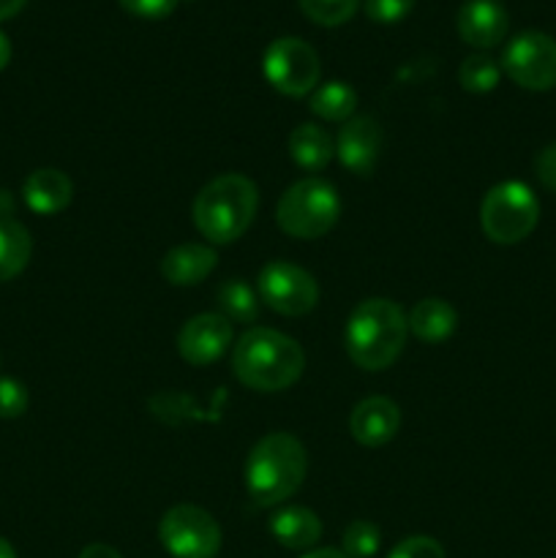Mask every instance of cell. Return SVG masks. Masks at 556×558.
Instances as JSON below:
<instances>
[{"label":"cell","instance_id":"cell-1","mask_svg":"<svg viewBox=\"0 0 556 558\" xmlns=\"http://www.w3.org/2000/svg\"><path fill=\"white\" fill-rule=\"evenodd\" d=\"M305 354L294 338L270 327H254L234 343L232 371L256 392H281L303 376Z\"/></svg>","mask_w":556,"mask_h":558},{"label":"cell","instance_id":"cell-2","mask_svg":"<svg viewBox=\"0 0 556 558\" xmlns=\"http://www.w3.org/2000/svg\"><path fill=\"white\" fill-rule=\"evenodd\" d=\"M407 336L409 325L401 305L385 298H371L363 300L349 316L343 347L358 368L376 374L396 363L407 347Z\"/></svg>","mask_w":556,"mask_h":558},{"label":"cell","instance_id":"cell-3","mask_svg":"<svg viewBox=\"0 0 556 558\" xmlns=\"http://www.w3.org/2000/svg\"><path fill=\"white\" fill-rule=\"evenodd\" d=\"M309 469L305 447L292 434H267L251 447L245 461V488L256 507H278L300 490Z\"/></svg>","mask_w":556,"mask_h":558},{"label":"cell","instance_id":"cell-4","mask_svg":"<svg viewBox=\"0 0 556 558\" xmlns=\"http://www.w3.org/2000/svg\"><path fill=\"white\" fill-rule=\"evenodd\" d=\"M259 207V191L245 174L227 172L213 178L196 194L191 216L202 238L213 245H229L249 232Z\"/></svg>","mask_w":556,"mask_h":558},{"label":"cell","instance_id":"cell-5","mask_svg":"<svg viewBox=\"0 0 556 558\" xmlns=\"http://www.w3.org/2000/svg\"><path fill=\"white\" fill-rule=\"evenodd\" d=\"M341 218V196L327 180L305 178L289 185L276 205L281 232L294 240H319Z\"/></svg>","mask_w":556,"mask_h":558},{"label":"cell","instance_id":"cell-6","mask_svg":"<svg viewBox=\"0 0 556 558\" xmlns=\"http://www.w3.org/2000/svg\"><path fill=\"white\" fill-rule=\"evenodd\" d=\"M540 202L527 183L507 180L494 185L480 205V227L491 243L516 245L534 232Z\"/></svg>","mask_w":556,"mask_h":558},{"label":"cell","instance_id":"cell-7","mask_svg":"<svg viewBox=\"0 0 556 558\" xmlns=\"http://www.w3.org/2000/svg\"><path fill=\"white\" fill-rule=\"evenodd\" d=\"M158 539L172 558H216L221 550V526L196 505H174L158 523Z\"/></svg>","mask_w":556,"mask_h":558},{"label":"cell","instance_id":"cell-8","mask_svg":"<svg viewBox=\"0 0 556 558\" xmlns=\"http://www.w3.org/2000/svg\"><path fill=\"white\" fill-rule=\"evenodd\" d=\"M256 294L270 311L281 316H303L319 303V283L292 262H267L256 278Z\"/></svg>","mask_w":556,"mask_h":558},{"label":"cell","instance_id":"cell-9","mask_svg":"<svg viewBox=\"0 0 556 558\" xmlns=\"http://www.w3.org/2000/svg\"><path fill=\"white\" fill-rule=\"evenodd\" d=\"M501 69L523 90H551L556 87V38L543 31L518 33L505 47Z\"/></svg>","mask_w":556,"mask_h":558},{"label":"cell","instance_id":"cell-10","mask_svg":"<svg viewBox=\"0 0 556 558\" xmlns=\"http://www.w3.org/2000/svg\"><path fill=\"white\" fill-rule=\"evenodd\" d=\"M322 63L316 49L298 36H283L267 47L265 76L278 93L300 98L319 82Z\"/></svg>","mask_w":556,"mask_h":558},{"label":"cell","instance_id":"cell-11","mask_svg":"<svg viewBox=\"0 0 556 558\" xmlns=\"http://www.w3.org/2000/svg\"><path fill=\"white\" fill-rule=\"evenodd\" d=\"M232 347V322L221 314L191 316L178 336V352L189 365H210L227 354Z\"/></svg>","mask_w":556,"mask_h":558},{"label":"cell","instance_id":"cell-12","mask_svg":"<svg viewBox=\"0 0 556 558\" xmlns=\"http://www.w3.org/2000/svg\"><path fill=\"white\" fill-rule=\"evenodd\" d=\"M382 125L379 120L371 114H360V118L347 120L336 136V156L343 167L352 174L368 178L376 169L382 153Z\"/></svg>","mask_w":556,"mask_h":558},{"label":"cell","instance_id":"cell-13","mask_svg":"<svg viewBox=\"0 0 556 558\" xmlns=\"http://www.w3.org/2000/svg\"><path fill=\"white\" fill-rule=\"evenodd\" d=\"M401 428V409L385 396H371L360 401L349 414V434L363 447H385L396 439Z\"/></svg>","mask_w":556,"mask_h":558},{"label":"cell","instance_id":"cell-14","mask_svg":"<svg viewBox=\"0 0 556 558\" xmlns=\"http://www.w3.org/2000/svg\"><path fill=\"white\" fill-rule=\"evenodd\" d=\"M456 25L463 41L478 49H491L510 31V16L499 0H463Z\"/></svg>","mask_w":556,"mask_h":558},{"label":"cell","instance_id":"cell-15","mask_svg":"<svg viewBox=\"0 0 556 558\" xmlns=\"http://www.w3.org/2000/svg\"><path fill=\"white\" fill-rule=\"evenodd\" d=\"M22 196H25V205L38 216H58L74 199V185H71L65 172L44 167L27 174L25 185H22Z\"/></svg>","mask_w":556,"mask_h":558},{"label":"cell","instance_id":"cell-16","mask_svg":"<svg viewBox=\"0 0 556 558\" xmlns=\"http://www.w3.org/2000/svg\"><path fill=\"white\" fill-rule=\"evenodd\" d=\"M216 265L218 256L210 245L183 243L164 254L161 276L172 287H196L216 270Z\"/></svg>","mask_w":556,"mask_h":558},{"label":"cell","instance_id":"cell-17","mask_svg":"<svg viewBox=\"0 0 556 558\" xmlns=\"http://www.w3.org/2000/svg\"><path fill=\"white\" fill-rule=\"evenodd\" d=\"M270 534L289 550H314L322 539V521L309 507H281L273 512Z\"/></svg>","mask_w":556,"mask_h":558},{"label":"cell","instance_id":"cell-18","mask_svg":"<svg viewBox=\"0 0 556 558\" xmlns=\"http://www.w3.org/2000/svg\"><path fill=\"white\" fill-rule=\"evenodd\" d=\"M409 332L423 343H442L456 332L458 314L447 300L425 298L412 305L407 316Z\"/></svg>","mask_w":556,"mask_h":558},{"label":"cell","instance_id":"cell-19","mask_svg":"<svg viewBox=\"0 0 556 558\" xmlns=\"http://www.w3.org/2000/svg\"><path fill=\"white\" fill-rule=\"evenodd\" d=\"M289 156L305 172H322L336 156V142L319 125L303 123L289 136Z\"/></svg>","mask_w":556,"mask_h":558},{"label":"cell","instance_id":"cell-20","mask_svg":"<svg viewBox=\"0 0 556 558\" xmlns=\"http://www.w3.org/2000/svg\"><path fill=\"white\" fill-rule=\"evenodd\" d=\"M31 232L14 218H0V283L20 276L31 262Z\"/></svg>","mask_w":556,"mask_h":558},{"label":"cell","instance_id":"cell-21","mask_svg":"<svg viewBox=\"0 0 556 558\" xmlns=\"http://www.w3.org/2000/svg\"><path fill=\"white\" fill-rule=\"evenodd\" d=\"M216 303L223 319L240 322V325H254L259 319L262 300L243 278H227L221 287L216 289Z\"/></svg>","mask_w":556,"mask_h":558},{"label":"cell","instance_id":"cell-22","mask_svg":"<svg viewBox=\"0 0 556 558\" xmlns=\"http://www.w3.org/2000/svg\"><path fill=\"white\" fill-rule=\"evenodd\" d=\"M354 109H358V93L347 82H325L311 96V112L327 123H347L352 120Z\"/></svg>","mask_w":556,"mask_h":558},{"label":"cell","instance_id":"cell-23","mask_svg":"<svg viewBox=\"0 0 556 558\" xmlns=\"http://www.w3.org/2000/svg\"><path fill=\"white\" fill-rule=\"evenodd\" d=\"M501 69L496 65L494 58L483 52L469 54L467 60L458 69V82L467 93H491L496 85H499Z\"/></svg>","mask_w":556,"mask_h":558},{"label":"cell","instance_id":"cell-24","mask_svg":"<svg viewBox=\"0 0 556 558\" xmlns=\"http://www.w3.org/2000/svg\"><path fill=\"white\" fill-rule=\"evenodd\" d=\"M343 554L349 558H374L379 554L382 545V532L376 523L371 521H352L347 529H343Z\"/></svg>","mask_w":556,"mask_h":558},{"label":"cell","instance_id":"cell-25","mask_svg":"<svg viewBox=\"0 0 556 558\" xmlns=\"http://www.w3.org/2000/svg\"><path fill=\"white\" fill-rule=\"evenodd\" d=\"M303 14L309 20H314L316 25L336 27L343 25L347 20H352V14L358 11L360 0H298Z\"/></svg>","mask_w":556,"mask_h":558},{"label":"cell","instance_id":"cell-26","mask_svg":"<svg viewBox=\"0 0 556 558\" xmlns=\"http://www.w3.org/2000/svg\"><path fill=\"white\" fill-rule=\"evenodd\" d=\"M27 403H31V396H27L25 385L11 379V376H0V417H22V414L27 412Z\"/></svg>","mask_w":556,"mask_h":558},{"label":"cell","instance_id":"cell-27","mask_svg":"<svg viewBox=\"0 0 556 558\" xmlns=\"http://www.w3.org/2000/svg\"><path fill=\"white\" fill-rule=\"evenodd\" d=\"M387 558H445V548L434 537H407L387 554Z\"/></svg>","mask_w":556,"mask_h":558},{"label":"cell","instance_id":"cell-28","mask_svg":"<svg viewBox=\"0 0 556 558\" xmlns=\"http://www.w3.org/2000/svg\"><path fill=\"white\" fill-rule=\"evenodd\" d=\"M414 0H365V14L374 22L390 25V22L403 20L412 11Z\"/></svg>","mask_w":556,"mask_h":558},{"label":"cell","instance_id":"cell-29","mask_svg":"<svg viewBox=\"0 0 556 558\" xmlns=\"http://www.w3.org/2000/svg\"><path fill=\"white\" fill-rule=\"evenodd\" d=\"M125 11L136 16H147V20H158V16L172 14V9L178 5V0H120Z\"/></svg>","mask_w":556,"mask_h":558},{"label":"cell","instance_id":"cell-30","mask_svg":"<svg viewBox=\"0 0 556 558\" xmlns=\"http://www.w3.org/2000/svg\"><path fill=\"white\" fill-rule=\"evenodd\" d=\"M534 174H537V180L545 189L556 191V142L537 153V158H534Z\"/></svg>","mask_w":556,"mask_h":558},{"label":"cell","instance_id":"cell-31","mask_svg":"<svg viewBox=\"0 0 556 558\" xmlns=\"http://www.w3.org/2000/svg\"><path fill=\"white\" fill-rule=\"evenodd\" d=\"M80 558H123L112 545H104V543H93L87 548H82Z\"/></svg>","mask_w":556,"mask_h":558},{"label":"cell","instance_id":"cell-32","mask_svg":"<svg viewBox=\"0 0 556 558\" xmlns=\"http://www.w3.org/2000/svg\"><path fill=\"white\" fill-rule=\"evenodd\" d=\"M25 3L27 0H0V20H11L14 14H20Z\"/></svg>","mask_w":556,"mask_h":558},{"label":"cell","instance_id":"cell-33","mask_svg":"<svg viewBox=\"0 0 556 558\" xmlns=\"http://www.w3.org/2000/svg\"><path fill=\"white\" fill-rule=\"evenodd\" d=\"M300 558H349V556L343 554V550H336V548H314Z\"/></svg>","mask_w":556,"mask_h":558},{"label":"cell","instance_id":"cell-34","mask_svg":"<svg viewBox=\"0 0 556 558\" xmlns=\"http://www.w3.org/2000/svg\"><path fill=\"white\" fill-rule=\"evenodd\" d=\"M9 60H11V41L5 33H0V71L9 65Z\"/></svg>","mask_w":556,"mask_h":558},{"label":"cell","instance_id":"cell-35","mask_svg":"<svg viewBox=\"0 0 556 558\" xmlns=\"http://www.w3.org/2000/svg\"><path fill=\"white\" fill-rule=\"evenodd\" d=\"M0 558H16V550L11 548L9 539H3V537H0Z\"/></svg>","mask_w":556,"mask_h":558}]
</instances>
